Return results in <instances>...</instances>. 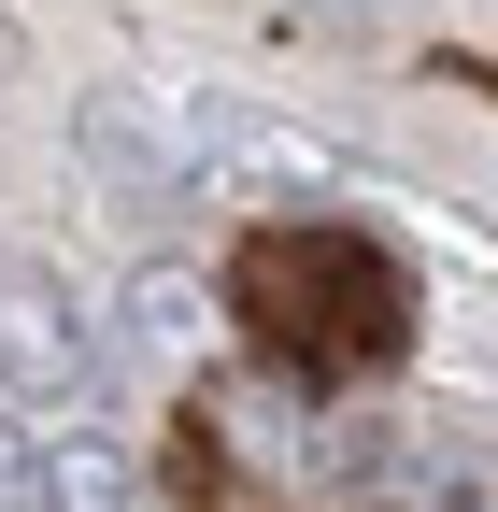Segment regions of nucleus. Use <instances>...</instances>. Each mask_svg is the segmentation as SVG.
<instances>
[{
	"mask_svg": "<svg viewBox=\"0 0 498 512\" xmlns=\"http://www.w3.org/2000/svg\"><path fill=\"white\" fill-rule=\"evenodd\" d=\"M0 512H43V470L15 456V427H0Z\"/></svg>",
	"mask_w": 498,
	"mask_h": 512,
	"instance_id": "obj_3",
	"label": "nucleus"
},
{
	"mask_svg": "<svg viewBox=\"0 0 498 512\" xmlns=\"http://www.w3.org/2000/svg\"><path fill=\"white\" fill-rule=\"evenodd\" d=\"M43 498L57 512H143V484H129V456L86 427V413H57V441H43Z\"/></svg>",
	"mask_w": 498,
	"mask_h": 512,
	"instance_id": "obj_2",
	"label": "nucleus"
},
{
	"mask_svg": "<svg viewBox=\"0 0 498 512\" xmlns=\"http://www.w3.org/2000/svg\"><path fill=\"white\" fill-rule=\"evenodd\" d=\"M0 384L43 399V427H57V413H100V342L57 313L43 271H0Z\"/></svg>",
	"mask_w": 498,
	"mask_h": 512,
	"instance_id": "obj_1",
	"label": "nucleus"
}]
</instances>
